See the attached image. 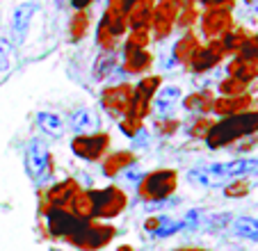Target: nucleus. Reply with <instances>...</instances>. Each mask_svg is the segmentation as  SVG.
<instances>
[{"mask_svg":"<svg viewBox=\"0 0 258 251\" xmlns=\"http://www.w3.org/2000/svg\"><path fill=\"white\" fill-rule=\"evenodd\" d=\"M256 133H258V110H247L235 116L215 119L204 142L210 151H219L226 149V146H233L235 142L244 140V137L256 135Z\"/></svg>","mask_w":258,"mask_h":251,"instance_id":"f257e3e1","label":"nucleus"},{"mask_svg":"<svg viewBox=\"0 0 258 251\" xmlns=\"http://www.w3.org/2000/svg\"><path fill=\"white\" fill-rule=\"evenodd\" d=\"M178 190V171L171 167H160V169L146 171L137 183V199L149 206L169 201Z\"/></svg>","mask_w":258,"mask_h":251,"instance_id":"f03ea898","label":"nucleus"},{"mask_svg":"<svg viewBox=\"0 0 258 251\" xmlns=\"http://www.w3.org/2000/svg\"><path fill=\"white\" fill-rule=\"evenodd\" d=\"M114 237H117V228L112 224L87 219V222H78L76 231L69 235L67 244L76 246L80 251H101L107 244H112Z\"/></svg>","mask_w":258,"mask_h":251,"instance_id":"7ed1b4c3","label":"nucleus"},{"mask_svg":"<svg viewBox=\"0 0 258 251\" xmlns=\"http://www.w3.org/2000/svg\"><path fill=\"white\" fill-rule=\"evenodd\" d=\"M23 164L28 176L34 180V183H46L55 176V162H53V153H50L48 144L39 137H32L25 146L23 153Z\"/></svg>","mask_w":258,"mask_h":251,"instance_id":"20e7f679","label":"nucleus"},{"mask_svg":"<svg viewBox=\"0 0 258 251\" xmlns=\"http://www.w3.org/2000/svg\"><path fill=\"white\" fill-rule=\"evenodd\" d=\"M89 194H92L94 203V219H98V222H107V219L123 215V210L131 203L128 194L119 185H107L103 190H89Z\"/></svg>","mask_w":258,"mask_h":251,"instance_id":"39448f33","label":"nucleus"},{"mask_svg":"<svg viewBox=\"0 0 258 251\" xmlns=\"http://www.w3.org/2000/svg\"><path fill=\"white\" fill-rule=\"evenodd\" d=\"M73 155L85 162H101L112 146V135L105 131H94V133H85V135H73L71 142Z\"/></svg>","mask_w":258,"mask_h":251,"instance_id":"423d86ee","label":"nucleus"},{"mask_svg":"<svg viewBox=\"0 0 258 251\" xmlns=\"http://www.w3.org/2000/svg\"><path fill=\"white\" fill-rule=\"evenodd\" d=\"M131 101H133V82H114V85H105L101 89V103L103 112L112 121H121L123 116L131 110Z\"/></svg>","mask_w":258,"mask_h":251,"instance_id":"0eeeda50","label":"nucleus"},{"mask_svg":"<svg viewBox=\"0 0 258 251\" xmlns=\"http://www.w3.org/2000/svg\"><path fill=\"white\" fill-rule=\"evenodd\" d=\"M80 190L83 187H80V183L76 178H62L57 183H53L48 190H44L39 194V215L46 217L53 208H67Z\"/></svg>","mask_w":258,"mask_h":251,"instance_id":"6e6552de","label":"nucleus"},{"mask_svg":"<svg viewBox=\"0 0 258 251\" xmlns=\"http://www.w3.org/2000/svg\"><path fill=\"white\" fill-rule=\"evenodd\" d=\"M226 57H229V55H226V50H224V46H222L219 39L206 41V44H201V48L192 55V59H190L185 71L195 73V76H208V73L215 71Z\"/></svg>","mask_w":258,"mask_h":251,"instance_id":"1a4fd4ad","label":"nucleus"},{"mask_svg":"<svg viewBox=\"0 0 258 251\" xmlns=\"http://www.w3.org/2000/svg\"><path fill=\"white\" fill-rule=\"evenodd\" d=\"M231 28H233L231 10H206L199 14V32L206 41L222 39Z\"/></svg>","mask_w":258,"mask_h":251,"instance_id":"9d476101","label":"nucleus"},{"mask_svg":"<svg viewBox=\"0 0 258 251\" xmlns=\"http://www.w3.org/2000/svg\"><path fill=\"white\" fill-rule=\"evenodd\" d=\"M176 16H178V5L171 0H158L153 7L151 19V37L153 41H165L176 28Z\"/></svg>","mask_w":258,"mask_h":251,"instance_id":"9b49d317","label":"nucleus"},{"mask_svg":"<svg viewBox=\"0 0 258 251\" xmlns=\"http://www.w3.org/2000/svg\"><path fill=\"white\" fill-rule=\"evenodd\" d=\"M39 0H25L21 5H16L14 14H12V44L14 46H23L25 39H28V32H30V25H32L34 16L39 12Z\"/></svg>","mask_w":258,"mask_h":251,"instance_id":"f8f14e48","label":"nucleus"},{"mask_svg":"<svg viewBox=\"0 0 258 251\" xmlns=\"http://www.w3.org/2000/svg\"><path fill=\"white\" fill-rule=\"evenodd\" d=\"M121 69L128 78L149 76L153 69V53L149 48H123L121 50Z\"/></svg>","mask_w":258,"mask_h":251,"instance_id":"ddd939ff","label":"nucleus"},{"mask_svg":"<svg viewBox=\"0 0 258 251\" xmlns=\"http://www.w3.org/2000/svg\"><path fill=\"white\" fill-rule=\"evenodd\" d=\"M135 164H137V153L133 149L110 151V153L101 160V174L105 176V178H117V176L126 174Z\"/></svg>","mask_w":258,"mask_h":251,"instance_id":"4468645a","label":"nucleus"},{"mask_svg":"<svg viewBox=\"0 0 258 251\" xmlns=\"http://www.w3.org/2000/svg\"><path fill=\"white\" fill-rule=\"evenodd\" d=\"M206 167H208L213 174L231 180V178H242V176L256 174L258 158H235V160H231V162H213V164H206Z\"/></svg>","mask_w":258,"mask_h":251,"instance_id":"2eb2a0df","label":"nucleus"},{"mask_svg":"<svg viewBox=\"0 0 258 251\" xmlns=\"http://www.w3.org/2000/svg\"><path fill=\"white\" fill-rule=\"evenodd\" d=\"M78 222L80 219L73 217L67 208H53V210L46 215V228H48L50 237H55V240H64V242H67L69 235L76 231Z\"/></svg>","mask_w":258,"mask_h":251,"instance_id":"dca6fc26","label":"nucleus"},{"mask_svg":"<svg viewBox=\"0 0 258 251\" xmlns=\"http://www.w3.org/2000/svg\"><path fill=\"white\" fill-rule=\"evenodd\" d=\"M253 98L249 94H242V96H215L213 103V114L217 119H226V116H235L240 112L251 110Z\"/></svg>","mask_w":258,"mask_h":251,"instance_id":"f3484780","label":"nucleus"},{"mask_svg":"<svg viewBox=\"0 0 258 251\" xmlns=\"http://www.w3.org/2000/svg\"><path fill=\"white\" fill-rule=\"evenodd\" d=\"M199 48H201L199 34L192 32V30H187V32H183V37H180L178 41L174 44V48H171V59H174L178 67L187 69V64H190L192 55H195Z\"/></svg>","mask_w":258,"mask_h":251,"instance_id":"a211bd4d","label":"nucleus"},{"mask_svg":"<svg viewBox=\"0 0 258 251\" xmlns=\"http://www.w3.org/2000/svg\"><path fill=\"white\" fill-rule=\"evenodd\" d=\"M69 126H71L73 135H85V133H94L98 128V114L96 110L87 105H80V107H73L69 112Z\"/></svg>","mask_w":258,"mask_h":251,"instance_id":"6ab92c4d","label":"nucleus"},{"mask_svg":"<svg viewBox=\"0 0 258 251\" xmlns=\"http://www.w3.org/2000/svg\"><path fill=\"white\" fill-rule=\"evenodd\" d=\"M213 103H215V94L210 92V87L197 89V92L187 94V96L180 98V107L185 112H192V114H213Z\"/></svg>","mask_w":258,"mask_h":251,"instance_id":"aec40b11","label":"nucleus"},{"mask_svg":"<svg viewBox=\"0 0 258 251\" xmlns=\"http://www.w3.org/2000/svg\"><path fill=\"white\" fill-rule=\"evenodd\" d=\"M153 7H156V0H140V3L128 7L126 10L128 28H151Z\"/></svg>","mask_w":258,"mask_h":251,"instance_id":"412c9836","label":"nucleus"},{"mask_svg":"<svg viewBox=\"0 0 258 251\" xmlns=\"http://www.w3.org/2000/svg\"><path fill=\"white\" fill-rule=\"evenodd\" d=\"M121 67V59H119V53L112 50V53H101L96 59H94V67H92V78L96 82H105V80H112L114 71Z\"/></svg>","mask_w":258,"mask_h":251,"instance_id":"4be33fe9","label":"nucleus"},{"mask_svg":"<svg viewBox=\"0 0 258 251\" xmlns=\"http://www.w3.org/2000/svg\"><path fill=\"white\" fill-rule=\"evenodd\" d=\"M224 69H226V76L229 78H238V80L247 82V85L253 80H258V59L233 57Z\"/></svg>","mask_w":258,"mask_h":251,"instance_id":"5701e85b","label":"nucleus"},{"mask_svg":"<svg viewBox=\"0 0 258 251\" xmlns=\"http://www.w3.org/2000/svg\"><path fill=\"white\" fill-rule=\"evenodd\" d=\"M34 121H37V126H39V131L44 133V135L55 137V140H57V137H62L64 131H67V121H64L57 112L41 110V112H37Z\"/></svg>","mask_w":258,"mask_h":251,"instance_id":"b1692460","label":"nucleus"},{"mask_svg":"<svg viewBox=\"0 0 258 251\" xmlns=\"http://www.w3.org/2000/svg\"><path fill=\"white\" fill-rule=\"evenodd\" d=\"M187 180H190L192 185H199V187H206V190H217V187H224V185L229 183L226 178L213 174L206 164H201V167H197V169L187 171Z\"/></svg>","mask_w":258,"mask_h":251,"instance_id":"393cba45","label":"nucleus"},{"mask_svg":"<svg viewBox=\"0 0 258 251\" xmlns=\"http://www.w3.org/2000/svg\"><path fill=\"white\" fill-rule=\"evenodd\" d=\"M67 210L76 219H80V222L94 219V203H92V194H89V190H80V192L71 199V203L67 206Z\"/></svg>","mask_w":258,"mask_h":251,"instance_id":"a878e982","label":"nucleus"},{"mask_svg":"<svg viewBox=\"0 0 258 251\" xmlns=\"http://www.w3.org/2000/svg\"><path fill=\"white\" fill-rule=\"evenodd\" d=\"M89 23H92V19H89L87 10H76L73 12L71 19H69V41H71V44L83 41L89 32Z\"/></svg>","mask_w":258,"mask_h":251,"instance_id":"bb28decb","label":"nucleus"},{"mask_svg":"<svg viewBox=\"0 0 258 251\" xmlns=\"http://www.w3.org/2000/svg\"><path fill=\"white\" fill-rule=\"evenodd\" d=\"M195 23H199V12H197V3L190 0V3H183L178 5V16H176V28L187 32V30L195 28Z\"/></svg>","mask_w":258,"mask_h":251,"instance_id":"cd10ccee","label":"nucleus"},{"mask_svg":"<svg viewBox=\"0 0 258 251\" xmlns=\"http://www.w3.org/2000/svg\"><path fill=\"white\" fill-rule=\"evenodd\" d=\"M96 46L101 48V53H112L119 46V37H114L112 30L107 28V23L103 19L96 25Z\"/></svg>","mask_w":258,"mask_h":251,"instance_id":"c85d7f7f","label":"nucleus"},{"mask_svg":"<svg viewBox=\"0 0 258 251\" xmlns=\"http://www.w3.org/2000/svg\"><path fill=\"white\" fill-rule=\"evenodd\" d=\"M213 116H206V114H197L195 119L190 121V123L185 126V135L190 137V140H206V135H208L210 126H213Z\"/></svg>","mask_w":258,"mask_h":251,"instance_id":"c756f323","label":"nucleus"},{"mask_svg":"<svg viewBox=\"0 0 258 251\" xmlns=\"http://www.w3.org/2000/svg\"><path fill=\"white\" fill-rule=\"evenodd\" d=\"M247 37H249L247 30H244V28H235V25H233V28H231L222 39H219V41H222V46H224L226 55H238L240 46L247 41Z\"/></svg>","mask_w":258,"mask_h":251,"instance_id":"7c9ffc66","label":"nucleus"},{"mask_svg":"<svg viewBox=\"0 0 258 251\" xmlns=\"http://www.w3.org/2000/svg\"><path fill=\"white\" fill-rule=\"evenodd\" d=\"M233 233L244 240L258 242V219L253 217H238L233 219Z\"/></svg>","mask_w":258,"mask_h":251,"instance_id":"2f4dec72","label":"nucleus"},{"mask_svg":"<svg viewBox=\"0 0 258 251\" xmlns=\"http://www.w3.org/2000/svg\"><path fill=\"white\" fill-rule=\"evenodd\" d=\"M131 34L123 41V48H149V44L153 41L151 28H128Z\"/></svg>","mask_w":258,"mask_h":251,"instance_id":"473e14b6","label":"nucleus"},{"mask_svg":"<svg viewBox=\"0 0 258 251\" xmlns=\"http://www.w3.org/2000/svg\"><path fill=\"white\" fill-rule=\"evenodd\" d=\"M249 85L242 80H238V78H222V80L217 82V92L219 96H242V94H247Z\"/></svg>","mask_w":258,"mask_h":251,"instance_id":"72a5a7b5","label":"nucleus"},{"mask_svg":"<svg viewBox=\"0 0 258 251\" xmlns=\"http://www.w3.org/2000/svg\"><path fill=\"white\" fill-rule=\"evenodd\" d=\"M249 190H251V183H249V178H231L229 183L222 187V192H224L226 199H242L249 194Z\"/></svg>","mask_w":258,"mask_h":251,"instance_id":"f704fd0d","label":"nucleus"},{"mask_svg":"<svg viewBox=\"0 0 258 251\" xmlns=\"http://www.w3.org/2000/svg\"><path fill=\"white\" fill-rule=\"evenodd\" d=\"M153 131L160 137H174L180 131V121L176 116H158L153 121Z\"/></svg>","mask_w":258,"mask_h":251,"instance_id":"c9c22d12","label":"nucleus"},{"mask_svg":"<svg viewBox=\"0 0 258 251\" xmlns=\"http://www.w3.org/2000/svg\"><path fill=\"white\" fill-rule=\"evenodd\" d=\"M117 123H119V131H121V135L128 137V140L137 137L142 131H144V121L135 119V116H123V119L117 121Z\"/></svg>","mask_w":258,"mask_h":251,"instance_id":"e433bc0d","label":"nucleus"},{"mask_svg":"<svg viewBox=\"0 0 258 251\" xmlns=\"http://www.w3.org/2000/svg\"><path fill=\"white\" fill-rule=\"evenodd\" d=\"M12 55H14V44H12L7 37H3V34H0V73L10 71Z\"/></svg>","mask_w":258,"mask_h":251,"instance_id":"4c0bfd02","label":"nucleus"},{"mask_svg":"<svg viewBox=\"0 0 258 251\" xmlns=\"http://www.w3.org/2000/svg\"><path fill=\"white\" fill-rule=\"evenodd\" d=\"M235 57H240V59H258V39H256V34H253V37H247V41L240 46V50H238Z\"/></svg>","mask_w":258,"mask_h":251,"instance_id":"58836bf2","label":"nucleus"},{"mask_svg":"<svg viewBox=\"0 0 258 251\" xmlns=\"http://www.w3.org/2000/svg\"><path fill=\"white\" fill-rule=\"evenodd\" d=\"M167 222H169V217H167V215H149V217L144 219V231L153 237Z\"/></svg>","mask_w":258,"mask_h":251,"instance_id":"ea45409f","label":"nucleus"},{"mask_svg":"<svg viewBox=\"0 0 258 251\" xmlns=\"http://www.w3.org/2000/svg\"><path fill=\"white\" fill-rule=\"evenodd\" d=\"M204 10H233L235 0H195Z\"/></svg>","mask_w":258,"mask_h":251,"instance_id":"a19ab883","label":"nucleus"},{"mask_svg":"<svg viewBox=\"0 0 258 251\" xmlns=\"http://www.w3.org/2000/svg\"><path fill=\"white\" fill-rule=\"evenodd\" d=\"M183 96V92H180V87H176V85H162L160 92H158V98H165V101H178V98Z\"/></svg>","mask_w":258,"mask_h":251,"instance_id":"79ce46f5","label":"nucleus"},{"mask_svg":"<svg viewBox=\"0 0 258 251\" xmlns=\"http://www.w3.org/2000/svg\"><path fill=\"white\" fill-rule=\"evenodd\" d=\"M146 146H149V133H146V128H144V131H142L137 137H133V146H131V149L137 151V149H146Z\"/></svg>","mask_w":258,"mask_h":251,"instance_id":"37998d69","label":"nucleus"},{"mask_svg":"<svg viewBox=\"0 0 258 251\" xmlns=\"http://www.w3.org/2000/svg\"><path fill=\"white\" fill-rule=\"evenodd\" d=\"M135 167H137V164H135ZM135 167H131V169L123 174V178H126V180H133V183H140V178H142L144 174H142L140 169H135Z\"/></svg>","mask_w":258,"mask_h":251,"instance_id":"c03bdc74","label":"nucleus"},{"mask_svg":"<svg viewBox=\"0 0 258 251\" xmlns=\"http://www.w3.org/2000/svg\"><path fill=\"white\" fill-rule=\"evenodd\" d=\"M94 0H71V5H73V10H87L89 5H92Z\"/></svg>","mask_w":258,"mask_h":251,"instance_id":"a18cd8bd","label":"nucleus"},{"mask_svg":"<svg viewBox=\"0 0 258 251\" xmlns=\"http://www.w3.org/2000/svg\"><path fill=\"white\" fill-rule=\"evenodd\" d=\"M174 251H210V249H204V246H195V244H185V246H176Z\"/></svg>","mask_w":258,"mask_h":251,"instance_id":"49530a36","label":"nucleus"},{"mask_svg":"<svg viewBox=\"0 0 258 251\" xmlns=\"http://www.w3.org/2000/svg\"><path fill=\"white\" fill-rule=\"evenodd\" d=\"M114 251H135V249H133L131 244H119V246H117V249H114Z\"/></svg>","mask_w":258,"mask_h":251,"instance_id":"de8ad7c7","label":"nucleus"},{"mask_svg":"<svg viewBox=\"0 0 258 251\" xmlns=\"http://www.w3.org/2000/svg\"><path fill=\"white\" fill-rule=\"evenodd\" d=\"M135 3H140V0H123V5H126V10H128L131 5H135Z\"/></svg>","mask_w":258,"mask_h":251,"instance_id":"09e8293b","label":"nucleus"},{"mask_svg":"<svg viewBox=\"0 0 258 251\" xmlns=\"http://www.w3.org/2000/svg\"><path fill=\"white\" fill-rule=\"evenodd\" d=\"M174 5H183V3H190V0H171Z\"/></svg>","mask_w":258,"mask_h":251,"instance_id":"8fccbe9b","label":"nucleus"},{"mask_svg":"<svg viewBox=\"0 0 258 251\" xmlns=\"http://www.w3.org/2000/svg\"><path fill=\"white\" fill-rule=\"evenodd\" d=\"M256 14H258V0H256Z\"/></svg>","mask_w":258,"mask_h":251,"instance_id":"3c124183","label":"nucleus"},{"mask_svg":"<svg viewBox=\"0 0 258 251\" xmlns=\"http://www.w3.org/2000/svg\"><path fill=\"white\" fill-rule=\"evenodd\" d=\"M256 39H258V34H256Z\"/></svg>","mask_w":258,"mask_h":251,"instance_id":"603ef678","label":"nucleus"}]
</instances>
